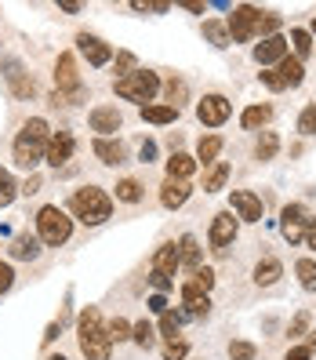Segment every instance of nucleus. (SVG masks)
Segmentation results:
<instances>
[{
    "label": "nucleus",
    "mask_w": 316,
    "mask_h": 360,
    "mask_svg": "<svg viewBox=\"0 0 316 360\" xmlns=\"http://www.w3.org/2000/svg\"><path fill=\"white\" fill-rule=\"evenodd\" d=\"M225 179H229V164H215V167H211V172H207V179H204V189H207V193H218V189L225 186Z\"/></svg>",
    "instance_id": "2f4dec72"
},
{
    "label": "nucleus",
    "mask_w": 316,
    "mask_h": 360,
    "mask_svg": "<svg viewBox=\"0 0 316 360\" xmlns=\"http://www.w3.org/2000/svg\"><path fill=\"white\" fill-rule=\"evenodd\" d=\"M117 200L138 204V200H142V186H138L135 179H120V182H117Z\"/></svg>",
    "instance_id": "473e14b6"
},
{
    "label": "nucleus",
    "mask_w": 316,
    "mask_h": 360,
    "mask_svg": "<svg viewBox=\"0 0 316 360\" xmlns=\"http://www.w3.org/2000/svg\"><path fill=\"white\" fill-rule=\"evenodd\" d=\"M229 207L237 211L240 222H262V200L255 193H247V189H233L229 193Z\"/></svg>",
    "instance_id": "9b49d317"
},
{
    "label": "nucleus",
    "mask_w": 316,
    "mask_h": 360,
    "mask_svg": "<svg viewBox=\"0 0 316 360\" xmlns=\"http://www.w3.org/2000/svg\"><path fill=\"white\" fill-rule=\"evenodd\" d=\"M150 284L157 288V295H164V291H171V288H175V281H171V277H164V273H150Z\"/></svg>",
    "instance_id": "8fccbe9b"
},
{
    "label": "nucleus",
    "mask_w": 316,
    "mask_h": 360,
    "mask_svg": "<svg viewBox=\"0 0 316 360\" xmlns=\"http://www.w3.org/2000/svg\"><path fill=\"white\" fill-rule=\"evenodd\" d=\"M182 321H185V313H160V335L167 338V342H175L178 338V331H182Z\"/></svg>",
    "instance_id": "c85d7f7f"
},
{
    "label": "nucleus",
    "mask_w": 316,
    "mask_h": 360,
    "mask_svg": "<svg viewBox=\"0 0 316 360\" xmlns=\"http://www.w3.org/2000/svg\"><path fill=\"white\" fill-rule=\"evenodd\" d=\"M305 349H309V353H316V335L309 338V346H305Z\"/></svg>",
    "instance_id": "bf43d9fd"
},
{
    "label": "nucleus",
    "mask_w": 316,
    "mask_h": 360,
    "mask_svg": "<svg viewBox=\"0 0 316 360\" xmlns=\"http://www.w3.org/2000/svg\"><path fill=\"white\" fill-rule=\"evenodd\" d=\"M131 338H135L138 349H153L157 346V328L150 321H138V324H131Z\"/></svg>",
    "instance_id": "a878e982"
},
{
    "label": "nucleus",
    "mask_w": 316,
    "mask_h": 360,
    "mask_svg": "<svg viewBox=\"0 0 316 360\" xmlns=\"http://www.w3.org/2000/svg\"><path fill=\"white\" fill-rule=\"evenodd\" d=\"M131 11H157V15H164V11H171V4H167V0H131Z\"/></svg>",
    "instance_id": "58836bf2"
},
{
    "label": "nucleus",
    "mask_w": 316,
    "mask_h": 360,
    "mask_svg": "<svg viewBox=\"0 0 316 360\" xmlns=\"http://www.w3.org/2000/svg\"><path fill=\"white\" fill-rule=\"evenodd\" d=\"M185 353H189V342L175 338V342H167V349H164V360H185Z\"/></svg>",
    "instance_id": "37998d69"
},
{
    "label": "nucleus",
    "mask_w": 316,
    "mask_h": 360,
    "mask_svg": "<svg viewBox=\"0 0 316 360\" xmlns=\"http://www.w3.org/2000/svg\"><path fill=\"white\" fill-rule=\"evenodd\" d=\"M218 153H222V135H207V139H200L197 157H200L204 164H218Z\"/></svg>",
    "instance_id": "cd10ccee"
},
{
    "label": "nucleus",
    "mask_w": 316,
    "mask_h": 360,
    "mask_svg": "<svg viewBox=\"0 0 316 360\" xmlns=\"http://www.w3.org/2000/svg\"><path fill=\"white\" fill-rule=\"evenodd\" d=\"M40 189V175H29L26 182H22V193H37Z\"/></svg>",
    "instance_id": "5fc2aeb1"
},
{
    "label": "nucleus",
    "mask_w": 316,
    "mask_h": 360,
    "mask_svg": "<svg viewBox=\"0 0 316 360\" xmlns=\"http://www.w3.org/2000/svg\"><path fill=\"white\" fill-rule=\"evenodd\" d=\"M91 150H95V157H98L102 164H110V167H117V164L128 160V150H124L120 139H95Z\"/></svg>",
    "instance_id": "f3484780"
},
{
    "label": "nucleus",
    "mask_w": 316,
    "mask_h": 360,
    "mask_svg": "<svg viewBox=\"0 0 316 360\" xmlns=\"http://www.w3.org/2000/svg\"><path fill=\"white\" fill-rule=\"evenodd\" d=\"M150 309H153V313H167V299H164V295H153V299H150Z\"/></svg>",
    "instance_id": "603ef678"
},
{
    "label": "nucleus",
    "mask_w": 316,
    "mask_h": 360,
    "mask_svg": "<svg viewBox=\"0 0 316 360\" xmlns=\"http://www.w3.org/2000/svg\"><path fill=\"white\" fill-rule=\"evenodd\" d=\"M197 172V160L189 153H171V160H167V179H182L189 182V175Z\"/></svg>",
    "instance_id": "5701e85b"
},
{
    "label": "nucleus",
    "mask_w": 316,
    "mask_h": 360,
    "mask_svg": "<svg viewBox=\"0 0 316 360\" xmlns=\"http://www.w3.org/2000/svg\"><path fill=\"white\" fill-rule=\"evenodd\" d=\"M4 80L11 84V95L15 98H33V91H37L33 77L22 70V62H18V58H4Z\"/></svg>",
    "instance_id": "1a4fd4ad"
},
{
    "label": "nucleus",
    "mask_w": 316,
    "mask_h": 360,
    "mask_svg": "<svg viewBox=\"0 0 316 360\" xmlns=\"http://www.w3.org/2000/svg\"><path fill=\"white\" fill-rule=\"evenodd\" d=\"M70 233H73V219L58 204H44L37 211V237H40V244L58 248V244L70 240Z\"/></svg>",
    "instance_id": "20e7f679"
},
{
    "label": "nucleus",
    "mask_w": 316,
    "mask_h": 360,
    "mask_svg": "<svg viewBox=\"0 0 316 360\" xmlns=\"http://www.w3.org/2000/svg\"><path fill=\"white\" fill-rule=\"evenodd\" d=\"M124 128V117L117 105H98V110H91V131H98V139H110Z\"/></svg>",
    "instance_id": "ddd939ff"
},
{
    "label": "nucleus",
    "mask_w": 316,
    "mask_h": 360,
    "mask_svg": "<svg viewBox=\"0 0 316 360\" xmlns=\"http://www.w3.org/2000/svg\"><path fill=\"white\" fill-rule=\"evenodd\" d=\"M229 360H255V346L251 342H233L229 346Z\"/></svg>",
    "instance_id": "79ce46f5"
},
{
    "label": "nucleus",
    "mask_w": 316,
    "mask_h": 360,
    "mask_svg": "<svg viewBox=\"0 0 316 360\" xmlns=\"http://www.w3.org/2000/svg\"><path fill=\"white\" fill-rule=\"evenodd\" d=\"M182 302H185V316H207L211 313V299L204 291H197L193 284H182Z\"/></svg>",
    "instance_id": "6ab92c4d"
},
{
    "label": "nucleus",
    "mask_w": 316,
    "mask_h": 360,
    "mask_svg": "<svg viewBox=\"0 0 316 360\" xmlns=\"http://www.w3.org/2000/svg\"><path fill=\"white\" fill-rule=\"evenodd\" d=\"M294 273H298V284H302L305 291H316V262H312V259L294 262Z\"/></svg>",
    "instance_id": "72a5a7b5"
},
{
    "label": "nucleus",
    "mask_w": 316,
    "mask_h": 360,
    "mask_svg": "<svg viewBox=\"0 0 316 360\" xmlns=\"http://www.w3.org/2000/svg\"><path fill=\"white\" fill-rule=\"evenodd\" d=\"M37 255H40V237H33V233H18V237L11 240V259L29 262Z\"/></svg>",
    "instance_id": "aec40b11"
},
{
    "label": "nucleus",
    "mask_w": 316,
    "mask_h": 360,
    "mask_svg": "<svg viewBox=\"0 0 316 360\" xmlns=\"http://www.w3.org/2000/svg\"><path fill=\"white\" fill-rule=\"evenodd\" d=\"M258 30H262V11L251 8V4L233 8V15H229V22H225L229 40H237V44H244V40H251V37H258Z\"/></svg>",
    "instance_id": "423d86ee"
},
{
    "label": "nucleus",
    "mask_w": 316,
    "mask_h": 360,
    "mask_svg": "<svg viewBox=\"0 0 316 360\" xmlns=\"http://www.w3.org/2000/svg\"><path fill=\"white\" fill-rule=\"evenodd\" d=\"M48 139H51L48 120H44V117H29V120L22 124V131H18L15 146H11L15 164L26 167V172H33V167L44 160V153H48Z\"/></svg>",
    "instance_id": "f03ea898"
},
{
    "label": "nucleus",
    "mask_w": 316,
    "mask_h": 360,
    "mask_svg": "<svg viewBox=\"0 0 316 360\" xmlns=\"http://www.w3.org/2000/svg\"><path fill=\"white\" fill-rule=\"evenodd\" d=\"M207 240H211V251H215V255H225V248L237 240V215L233 211H218L215 222H211Z\"/></svg>",
    "instance_id": "0eeeda50"
},
{
    "label": "nucleus",
    "mask_w": 316,
    "mask_h": 360,
    "mask_svg": "<svg viewBox=\"0 0 316 360\" xmlns=\"http://www.w3.org/2000/svg\"><path fill=\"white\" fill-rule=\"evenodd\" d=\"M302 240H305V248H309V251H316V219H309V226H305V237H302Z\"/></svg>",
    "instance_id": "3c124183"
},
{
    "label": "nucleus",
    "mask_w": 316,
    "mask_h": 360,
    "mask_svg": "<svg viewBox=\"0 0 316 360\" xmlns=\"http://www.w3.org/2000/svg\"><path fill=\"white\" fill-rule=\"evenodd\" d=\"M284 360H312V353H309L305 346H298V349H291V353H287Z\"/></svg>",
    "instance_id": "864d4df0"
},
{
    "label": "nucleus",
    "mask_w": 316,
    "mask_h": 360,
    "mask_svg": "<svg viewBox=\"0 0 316 360\" xmlns=\"http://www.w3.org/2000/svg\"><path fill=\"white\" fill-rule=\"evenodd\" d=\"M284 58H287V40L284 37H265L262 44L255 48L258 66H272V62H284Z\"/></svg>",
    "instance_id": "2eb2a0df"
},
{
    "label": "nucleus",
    "mask_w": 316,
    "mask_h": 360,
    "mask_svg": "<svg viewBox=\"0 0 316 360\" xmlns=\"http://www.w3.org/2000/svg\"><path fill=\"white\" fill-rule=\"evenodd\" d=\"M305 226H309L305 207H302V204H287V207H284V222H280L284 240H287V244H298V240L305 237Z\"/></svg>",
    "instance_id": "9d476101"
},
{
    "label": "nucleus",
    "mask_w": 316,
    "mask_h": 360,
    "mask_svg": "<svg viewBox=\"0 0 316 360\" xmlns=\"http://www.w3.org/2000/svg\"><path fill=\"white\" fill-rule=\"evenodd\" d=\"M142 120H150V124H171V120H178V110L175 105H142Z\"/></svg>",
    "instance_id": "393cba45"
},
{
    "label": "nucleus",
    "mask_w": 316,
    "mask_h": 360,
    "mask_svg": "<svg viewBox=\"0 0 316 360\" xmlns=\"http://www.w3.org/2000/svg\"><path fill=\"white\" fill-rule=\"evenodd\" d=\"M298 131H302V135H316V102L302 110V117H298Z\"/></svg>",
    "instance_id": "4c0bfd02"
},
{
    "label": "nucleus",
    "mask_w": 316,
    "mask_h": 360,
    "mask_svg": "<svg viewBox=\"0 0 316 360\" xmlns=\"http://www.w3.org/2000/svg\"><path fill=\"white\" fill-rule=\"evenodd\" d=\"M291 44H294V58H305L312 51V37L309 30H291Z\"/></svg>",
    "instance_id": "f704fd0d"
},
{
    "label": "nucleus",
    "mask_w": 316,
    "mask_h": 360,
    "mask_svg": "<svg viewBox=\"0 0 316 360\" xmlns=\"http://www.w3.org/2000/svg\"><path fill=\"white\" fill-rule=\"evenodd\" d=\"M138 160H142V164H153V160H157V142H153V139H145V142L138 146Z\"/></svg>",
    "instance_id": "de8ad7c7"
},
{
    "label": "nucleus",
    "mask_w": 316,
    "mask_h": 360,
    "mask_svg": "<svg viewBox=\"0 0 316 360\" xmlns=\"http://www.w3.org/2000/svg\"><path fill=\"white\" fill-rule=\"evenodd\" d=\"M70 211H73L84 226H102L105 219L113 215V200H110V193H105V189L84 186V189H77V193L70 197Z\"/></svg>",
    "instance_id": "7ed1b4c3"
},
{
    "label": "nucleus",
    "mask_w": 316,
    "mask_h": 360,
    "mask_svg": "<svg viewBox=\"0 0 316 360\" xmlns=\"http://www.w3.org/2000/svg\"><path fill=\"white\" fill-rule=\"evenodd\" d=\"M269 117H272V110H269V105H247V110H244V117H240V124H244L247 131H255V128H265V124H269Z\"/></svg>",
    "instance_id": "b1692460"
},
{
    "label": "nucleus",
    "mask_w": 316,
    "mask_h": 360,
    "mask_svg": "<svg viewBox=\"0 0 316 360\" xmlns=\"http://www.w3.org/2000/svg\"><path fill=\"white\" fill-rule=\"evenodd\" d=\"M178 244H160L153 255V273H164V277H175L178 273Z\"/></svg>",
    "instance_id": "a211bd4d"
},
{
    "label": "nucleus",
    "mask_w": 316,
    "mask_h": 360,
    "mask_svg": "<svg viewBox=\"0 0 316 360\" xmlns=\"http://www.w3.org/2000/svg\"><path fill=\"white\" fill-rule=\"evenodd\" d=\"M178 262L189 266V273H197V269H200V244H197L193 233H185V237L178 240Z\"/></svg>",
    "instance_id": "412c9836"
},
{
    "label": "nucleus",
    "mask_w": 316,
    "mask_h": 360,
    "mask_svg": "<svg viewBox=\"0 0 316 360\" xmlns=\"http://www.w3.org/2000/svg\"><path fill=\"white\" fill-rule=\"evenodd\" d=\"M277 150H280L277 131H262V139H258V146H255V157H258V160H272V157H277Z\"/></svg>",
    "instance_id": "c756f323"
},
{
    "label": "nucleus",
    "mask_w": 316,
    "mask_h": 360,
    "mask_svg": "<svg viewBox=\"0 0 316 360\" xmlns=\"http://www.w3.org/2000/svg\"><path fill=\"white\" fill-rule=\"evenodd\" d=\"M262 84H265L269 91H284V88H287V84H284V77H280L277 70H262Z\"/></svg>",
    "instance_id": "a18cd8bd"
},
{
    "label": "nucleus",
    "mask_w": 316,
    "mask_h": 360,
    "mask_svg": "<svg viewBox=\"0 0 316 360\" xmlns=\"http://www.w3.org/2000/svg\"><path fill=\"white\" fill-rule=\"evenodd\" d=\"M117 73H120V77H131V73H135V55H131V51H120V55H117Z\"/></svg>",
    "instance_id": "c03bdc74"
},
{
    "label": "nucleus",
    "mask_w": 316,
    "mask_h": 360,
    "mask_svg": "<svg viewBox=\"0 0 316 360\" xmlns=\"http://www.w3.org/2000/svg\"><path fill=\"white\" fill-rule=\"evenodd\" d=\"M62 11H66V15H77L80 11V4H77V0H62V4H58Z\"/></svg>",
    "instance_id": "4d7b16f0"
},
{
    "label": "nucleus",
    "mask_w": 316,
    "mask_h": 360,
    "mask_svg": "<svg viewBox=\"0 0 316 360\" xmlns=\"http://www.w3.org/2000/svg\"><path fill=\"white\" fill-rule=\"evenodd\" d=\"M182 102H185V80H171V84H167V105H175V110H178Z\"/></svg>",
    "instance_id": "ea45409f"
},
{
    "label": "nucleus",
    "mask_w": 316,
    "mask_h": 360,
    "mask_svg": "<svg viewBox=\"0 0 316 360\" xmlns=\"http://www.w3.org/2000/svg\"><path fill=\"white\" fill-rule=\"evenodd\" d=\"M280 273H284L280 259H272V255H265V259H262V262L255 266V284L269 288V284H277V281H280Z\"/></svg>",
    "instance_id": "4be33fe9"
},
{
    "label": "nucleus",
    "mask_w": 316,
    "mask_h": 360,
    "mask_svg": "<svg viewBox=\"0 0 316 360\" xmlns=\"http://www.w3.org/2000/svg\"><path fill=\"white\" fill-rule=\"evenodd\" d=\"M305 331H309V313H298V316H294V321H291L287 335H291V338H302Z\"/></svg>",
    "instance_id": "49530a36"
},
{
    "label": "nucleus",
    "mask_w": 316,
    "mask_h": 360,
    "mask_svg": "<svg viewBox=\"0 0 316 360\" xmlns=\"http://www.w3.org/2000/svg\"><path fill=\"white\" fill-rule=\"evenodd\" d=\"M73 150H77V139H73L70 131H55V135L48 139V153H44V160H48L51 167H62V164L73 157Z\"/></svg>",
    "instance_id": "4468645a"
},
{
    "label": "nucleus",
    "mask_w": 316,
    "mask_h": 360,
    "mask_svg": "<svg viewBox=\"0 0 316 360\" xmlns=\"http://www.w3.org/2000/svg\"><path fill=\"white\" fill-rule=\"evenodd\" d=\"M185 11H204V0H182Z\"/></svg>",
    "instance_id": "13d9d810"
},
{
    "label": "nucleus",
    "mask_w": 316,
    "mask_h": 360,
    "mask_svg": "<svg viewBox=\"0 0 316 360\" xmlns=\"http://www.w3.org/2000/svg\"><path fill=\"white\" fill-rule=\"evenodd\" d=\"M15 193H18V186H15L11 172H4V167H0V207H8V204L15 200Z\"/></svg>",
    "instance_id": "c9c22d12"
},
{
    "label": "nucleus",
    "mask_w": 316,
    "mask_h": 360,
    "mask_svg": "<svg viewBox=\"0 0 316 360\" xmlns=\"http://www.w3.org/2000/svg\"><path fill=\"white\" fill-rule=\"evenodd\" d=\"M113 91L120 98H128V102H142V105H150L160 91V77L150 73V70H135L131 77H120L113 80Z\"/></svg>",
    "instance_id": "39448f33"
},
{
    "label": "nucleus",
    "mask_w": 316,
    "mask_h": 360,
    "mask_svg": "<svg viewBox=\"0 0 316 360\" xmlns=\"http://www.w3.org/2000/svg\"><path fill=\"white\" fill-rule=\"evenodd\" d=\"M229 113H233V105H229L225 95H204V102L197 105V117H200V124H207V128H218V124H225Z\"/></svg>",
    "instance_id": "6e6552de"
},
{
    "label": "nucleus",
    "mask_w": 316,
    "mask_h": 360,
    "mask_svg": "<svg viewBox=\"0 0 316 360\" xmlns=\"http://www.w3.org/2000/svg\"><path fill=\"white\" fill-rule=\"evenodd\" d=\"M110 338H113V342H124V338H131V324L124 321V316H117V321L110 324Z\"/></svg>",
    "instance_id": "a19ab883"
},
{
    "label": "nucleus",
    "mask_w": 316,
    "mask_h": 360,
    "mask_svg": "<svg viewBox=\"0 0 316 360\" xmlns=\"http://www.w3.org/2000/svg\"><path fill=\"white\" fill-rule=\"evenodd\" d=\"M11 284H15V269L8 262H0V295L11 291Z\"/></svg>",
    "instance_id": "09e8293b"
},
{
    "label": "nucleus",
    "mask_w": 316,
    "mask_h": 360,
    "mask_svg": "<svg viewBox=\"0 0 316 360\" xmlns=\"http://www.w3.org/2000/svg\"><path fill=\"white\" fill-rule=\"evenodd\" d=\"M280 77H284V84H287V88H298V84H302V77H305V70H302V62L298 58H284L280 62V70H277Z\"/></svg>",
    "instance_id": "bb28decb"
},
{
    "label": "nucleus",
    "mask_w": 316,
    "mask_h": 360,
    "mask_svg": "<svg viewBox=\"0 0 316 360\" xmlns=\"http://www.w3.org/2000/svg\"><path fill=\"white\" fill-rule=\"evenodd\" d=\"M312 33H316V15H312Z\"/></svg>",
    "instance_id": "680f3d73"
},
{
    "label": "nucleus",
    "mask_w": 316,
    "mask_h": 360,
    "mask_svg": "<svg viewBox=\"0 0 316 360\" xmlns=\"http://www.w3.org/2000/svg\"><path fill=\"white\" fill-rule=\"evenodd\" d=\"M77 342L88 360H110L113 338H110V328L102 324L98 306H84V313L77 316Z\"/></svg>",
    "instance_id": "f257e3e1"
},
{
    "label": "nucleus",
    "mask_w": 316,
    "mask_h": 360,
    "mask_svg": "<svg viewBox=\"0 0 316 360\" xmlns=\"http://www.w3.org/2000/svg\"><path fill=\"white\" fill-rule=\"evenodd\" d=\"M204 37L215 48H229V33H225V26L218 22V18H207V22H204Z\"/></svg>",
    "instance_id": "7c9ffc66"
},
{
    "label": "nucleus",
    "mask_w": 316,
    "mask_h": 360,
    "mask_svg": "<svg viewBox=\"0 0 316 360\" xmlns=\"http://www.w3.org/2000/svg\"><path fill=\"white\" fill-rule=\"evenodd\" d=\"M189 284H193L197 291H204V295H207L211 288H215V273H211L207 266H200V269L193 273V277H189Z\"/></svg>",
    "instance_id": "e433bc0d"
},
{
    "label": "nucleus",
    "mask_w": 316,
    "mask_h": 360,
    "mask_svg": "<svg viewBox=\"0 0 316 360\" xmlns=\"http://www.w3.org/2000/svg\"><path fill=\"white\" fill-rule=\"evenodd\" d=\"M189 193H193V186L189 182H182V179H167L164 186H160V204L164 207H182L185 200H189Z\"/></svg>",
    "instance_id": "dca6fc26"
},
{
    "label": "nucleus",
    "mask_w": 316,
    "mask_h": 360,
    "mask_svg": "<svg viewBox=\"0 0 316 360\" xmlns=\"http://www.w3.org/2000/svg\"><path fill=\"white\" fill-rule=\"evenodd\" d=\"M58 331H62V324H58V321H55V324H48V331H44V342H55Z\"/></svg>",
    "instance_id": "6e6d98bb"
},
{
    "label": "nucleus",
    "mask_w": 316,
    "mask_h": 360,
    "mask_svg": "<svg viewBox=\"0 0 316 360\" xmlns=\"http://www.w3.org/2000/svg\"><path fill=\"white\" fill-rule=\"evenodd\" d=\"M77 48H80V55L91 62V66H105V62L113 58V48L105 44L102 37H95V33H80L77 37Z\"/></svg>",
    "instance_id": "f8f14e48"
},
{
    "label": "nucleus",
    "mask_w": 316,
    "mask_h": 360,
    "mask_svg": "<svg viewBox=\"0 0 316 360\" xmlns=\"http://www.w3.org/2000/svg\"><path fill=\"white\" fill-rule=\"evenodd\" d=\"M48 360H66V356H62V353H58V356H48Z\"/></svg>",
    "instance_id": "052dcab7"
}]
</instances>
